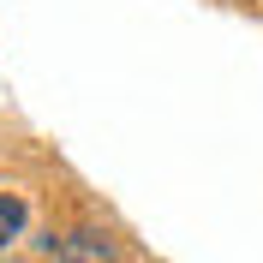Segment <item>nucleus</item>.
Returning a JSON list of instances; mask_svg holds the SVG:
<instances>
[{"instance_id":"nucleus-1","label":"nucleus","mask_w":263,"mask_h":263,"mask_svg":"<svg viewBox=\"0 0 263 263\" xmlns=\"http://www.w3.org/2000/svg\"><path fill=\"white\" fill-rule=\"evenodd\" d=\"M42 257L48 263H120V246L96 228H66L42 239Z\"/></svg>"},{"instance_id":"nucleus-2","label":"nucleus","mask_w":263,"mask_h":263,"mask_svg":"<svg viewBox=\"0 0 263 263\" xmlns=\"http://www.w3.org/2000/svg\"><path fill=\"white\" fill-rule=\"evenodd\" d=\"M24 221H30V203L12 185H0V246H12L18 233H24Z\"/></svg>"}]
</instances>
